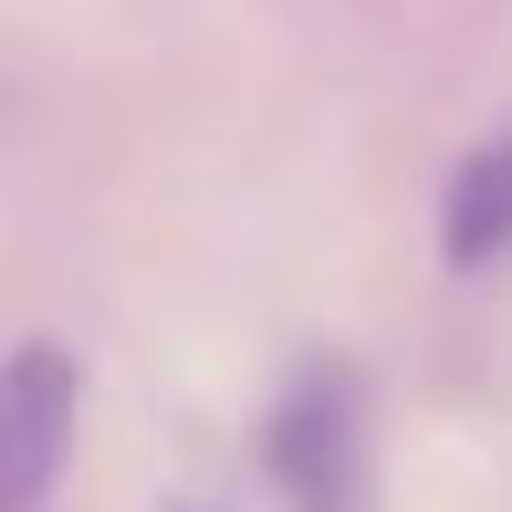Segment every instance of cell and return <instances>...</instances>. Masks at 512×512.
Segmentation results:
<instances>
[{"mask_svg": "<svg viewBox=\"0 0 512 512\" xmlns=\"http://www.w3.org/2000/svg\"><path fill=\"white\" fill-rule=\"evenodd\" d=\"M74 408H84V366L63 345H11L0 356V512H42L74 450Z\"/></svg>", "mask_w": 512, "mask_h": 512, "instance_id": "1", "label": "cell"}, {"mask_svg": "<svg viewBox=\"0 0 512 512\" xmlns=\"http://www.w3.org/2000/svg\"><path fill=\"white\" fill-rule=\"evenodd\" d=\"M272 471H283L293 512H366V439H356V387L304 377L272 418Z\"/></svg>", "mask_w": 512, "mask_h": 512, "instance_id": "2", "label": "cell"}, {"mask_svg": "<svg viewBox=\"0 0 512 512\" xmlns=\"http://www.w3.org/2000/svg\"><path fill=\"white\" fill-rule=\"evenodd\" d=\"M439 251H450V272H481V262L512 251V126L460 157L450 209H439Z\"/></svg>", "mask_w": 512, "mask_h": 512, "instance_id": "3", "label": "cell"}]
</instances>
